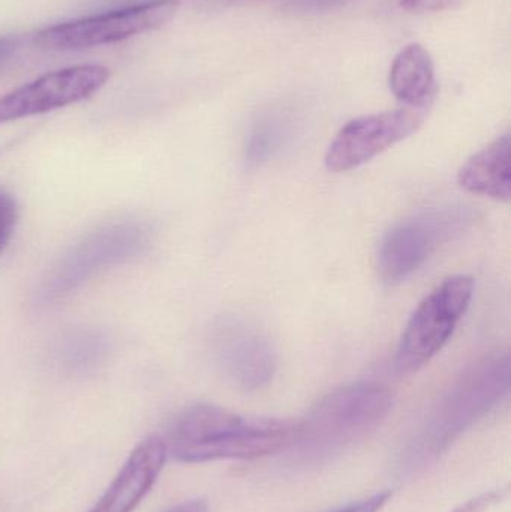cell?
<instances>
[{
  "label": "cell",
  "mask_w": 511,
  "mask_h": 512,
  "mask_svg": "<svg viewBox=\"0 0 511 512\" xmlns=\"http://www.w3.org/2000/svg\"><path fill=\"white\" fill-rule=\"evenodd\" d=\"M18 221V207L14 198L0 191V254L5 251L14 236Z\"/></svg>",
  "instance_id": "5bb4252c"
},
{
  "label": "cell",
  "mask_w": 511,
  "mask_h": 512,
  "mask_svg": "<svg viewBox=\"0 0 511 512\" xmlns=\"http://www.w3.org/2000/svg\"><path fill=\"white\" fill-rule=\"evenodd\" d=\"M395 396L387 385L362 381L336 388L297 421L285 463L296 471L329 465L365 441L389 417Z\"/></svg>",
  "instance_id": "7a4b0ae2"
},
{
  "label": "cell",
  "mask_w": 511,
  "mask_h": 512,
  "mask_svg": "<svg viewBox=\"0 0 511 512\" xmlns=\"http://www.w3.org/2000/svg\"><path fill=\"white\" fill-rule=\"evenodd\" d=\"M390 498H392V492H381L377 493V495L369 496V498L363 499V501L353 502V504L347 505V507H342L332 512H380L386 507Z\"/></svg>",
  "instance_id": "2e32d148"
},
{
  "label": "cell",
  "mask_w": 511,
  "mask_h": 512,
  "mask_svg": "<svg viewBox=\"0 0 511 512\" xmlns=\"http://www.w3.org/2000/svg\"><path fill=\"white\" fill-rule=\"evenodd\" d=\"M161 436L144 439L126 460L107 492L89 512H131L158 480L167 460Z\"/></svg>",
  "instance_id": "30bf717a"
},
{
  "label": "cell",
  "mask_w": 511,
  "mask_h": 512,
  "mask_svg": "<svg viewBox=\"0 0 511 512\" xmlns=\"http://www.w3.org/2000/svg\"><path fill=\"white\" fill-rule=\"evenodd\" d=\"M297 421L252 420L212 403H195L180 411L168 426L167 454L180 463L254 460L284 453Z\"/></svg>",
  "instance_id": "3957f363"
},
{
  "label": "cell",
  "mask_w": 511,
  "mask_h": 512,
  "mask_svg": "<svg viewBox=\"0 0 511 512\" xmlns=\"http://www.w3.org/2000/svg\"><path fill=\"white\" fill-rule=\"evenodd\" d=\"M393 95L411 107H431L437 95L435 63L423 45L410 44L399 51L389 75Z\"/></svg>",
  "instance_id": "7c38bea8"
},
{
  "label": "cell",
  "mask_w": 511,
  "mask_h": 512,
  "mask_svg": "<svg viewBox=\"0 0 511 512\" xmlns=\"http://www.w3.org/2000/svg\"><path fill=\"white\" fill-rule=\"evenodd\" d=\"M164 512H209V505L204 499H192V501L174 505V507L168 508Z\"/></svg>",
  "instance_id": "d6986e66"
},
{
  "label": "cell",
  "mask_w": 511,
  "mask_h": 512,
  "mask_svg": "<svg viewBox=\"0 0 511 512\" xmlns=\"http://www.w3.org/2000/svg\"><path fill=\"white\" fill-rule=\"evenodd\" d=\"M511 364L507 352L480 358L456 376L414 427L396 457L404 477L422 474L456 439L498 408L510 393Z\"/></svg>",
  "instance_id": "6da1fadb"
},
{
  "label": "cell",
  "mask_w": 511,
  "mask_h": 512,
  "mask_svg": "<svg viewBox=\"0 0 511 512\" xmlns=\"http://www.w3.org/2000/svg\"><path fill=\"white\" fill-rule=\"evenodd\" d=\"M462 0H399L402 11L410 14H429V12L446 11L456 8Z\"/></svg>",
  "instance_id": "9a60e30c"
},
{
  "label": "cell",
  "mask_w": 511,
  "mask_h": 512,
  "mask_svg": "<svg viewBox=\"0 0 511 512\" xmlns=\"http://www.w3.org/2000/svg\"><path fill=\"white\" fill-rule=\"evenodd\" d=\"M473 277L452 276L423 298L405 327L395 357L401 375L417 372L443 351L470 307Z\"/></svg>",
  "instance_id": "277c9868"
},
{
  "label": "cell",
  "mask_w": 511,
  "mask_h": 512,
  "mask_svg": "<svg viewBox=\"0 0 511 512\" xmlns=\"http://www.w3.org/2000/svg\"><path fill=\"white\" fill-rule=\"evenodd\" d=\"M474 221L470 207L446 206L417 213L387 231L378 249V271L386 283L413 276L441 246L461 236Z\"/></svg>",
  "instance_id": "5b68a950"
},
{
  "label": "cell",
  "mask_w": 511,
  "mask_h": 512,
  "mask_svg": "<svg viewBox=\"0 0 511 512\" xmlns=\"http://www.w3.org/2000/svg\"><path fill=\"white\" fill-rule=\"evenodd\" d=\"M462 189L480 197L510 201L511 138L509 132L474 153L458 173Z\"/></svg>",
  "instance_id": "8fae6325"
},
{
  "label": "cell",
  "mask_w": 511,
  "mask_h": 512,
  "mask_svg": "<svg viewBox=\"0 0 511 512\" xmlns=\"http://www.w3.org/2000/svg\"><path fill=\"white\" fill-rule=\"evenodd\" d=\"M429 108L405 105L350 120L333 138L326 153V167L333 173L362 167L413 135L425 123Z\"/></svg>",
  "instance_id": "52a82bcc"
},
{
  "label": "cell",
  "mask_w": 511,
  "mask_h": 512,
  "mask_svg": "<svg viewBox=\"0 0 511 512\" xmlns=\"http://www.w3.org/2000/svg\"><path fill=\"white\" fill-rule=\"evenodd\" d=\"M108 78L110 69L102 65H75L48 72L0 96V123L77 104L99 92Z\"/></svg>",
  "instance_id": "ba28073f"
},
{
  "label": "cell",
  "mask_w": 511,
  "mask_h": 512,
  "mask_svg": "<svg viewBox=\"0 0 511 512\" xmlns=\"http://www.w3.org/2000/svg\"><path fill=\"white\" fill-rule=\"evenodd\" d=\"M284 128L276 120H264L255 126L246 144V159L254 164L273 158L284 143Z\"/></svg>",
  "instance_id": "4fadbf2b"
},
{
  "label": "cell",
  "mask_w": 511,
  "mask_h": 512,
  "mask_svg": "<svg viewBox=\"0 0 511 512\" xmlns=\"http://www.w3.org/2000/svg\"><path fill=\"white\" fill-rule=\"evenodd\" d=\"M179 0H150L92 17L45 27L33 35L36 47L72 51L116 44L141 33L161 29L179 12Z\"/></svg>",
  "instance_id": "8992f818"
},
{
  "label": "cell",
  "mask_w": 511,
  "mask_h": 512,
  "mask_svg": "<svg viewBox=\"0 0 511 512\" xmlns=\"http://www.w3.org/2000/svg\"><path fill=\"white\" fill-rule=\"evenodd\" d=\"M213 351L225 378L246 393L267 387L278 367V355L263 331L234 316L219 322Z\"/></svg>",
  "instance_id": "9c48e42d"
},
{
  "label": "cell",
  "mask_w": 511,
  "mask_h": 512,
  "mask_svg": "<svg viewBox=\"0 0 511 512\" xmlns=\"http://www.w3.org/2000/svg\"><path fill=\"white\" fill-rule=\"evenodd\" d=\"M504 493L498 492H488L483 493V495L476 496V498L470 499V501L462 504L461 507L456 508L453 512H486L489 508L497 505L498 502L503 501Z\"/></svg>",
  "instance_id": "e0dca14e"
},
{
  "label": "cell",
  "mask_w": 511,
  "mask_h": 512,
  "mask_svg": "<svg viewBox=\"0 0 511 512\" xmlns=\"http://www.w3.org/2000/svg\"><path fill=\"white\" fill-rule=\"evenodd\" d=\"M21 39L18 36H0V68L11 60L20 48Z\"/></svg>",
  "instance_id": "ac0fdd59"
}]
</instances>
